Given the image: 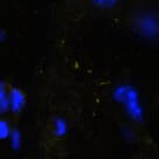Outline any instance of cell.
Returning a JSON list of instances; mask_svg holds the SVG:
<instances>
[{"label":"cell","mask_w":159,"mask_h":159,"mask_svg":"<svg viewBox=\"0 0 159 159\" xmlns=\"http://www.w3.org/2000/svg\"><path fill=\"white\" fill-rule=\"evenodd\" d=\"M26 103V94L18 87H12L10 90V110L13 114H19Z\"/></svg>","instance_id":"1"},{"label":"cell","mask_w":159,"mask_h":159,"mask_svg":"<svg viewBox=\"0 0 159 159\" xmlns=\"http://www.w3.org/2000/svg\"><path fill=\"white\" fill-rule=\"evenodd\" d=\"M67 130H68V124H67L66 119L62 117H55L53 124H52L53 134L56 136L57 138H63L67 134Z\"/></svg>","instance_id":"2"},{"label":"cell","mask_w":159,"mask_h":159,"mask_svg":"<svg viewBox=\"0 0 159 159\" xmlns=\"http://www.w3.org/2000/svg\"><path fill=\"white\" fill-rule=\"evenodd\" d=\"M10 90L11 85L7 83H1L0 88V107H1V112H7L10 110Z\"/></svg>","instance_id":"3"},{"label":"cell","mask_w":159,"mask_h":159,"mask_svg":"<svg viewBox=\"0 0 159 159\" xmlns=\"http://www.w3.org/2000/svg\"><path fill=\"white\" fill-rule=\"evenodd\" d=\"M119 0H90L91 5L96 7L97 10L110 11L114 10L116 6L118 5Z\"/></svg>","instance_id":"4"},{"label":"cell","mask_w":159,"mask_h":159,"mask_svg":"<svg viewBox=\"0 0 159 159\" xmlns=\"http://www.w3.org/2000/svg\"><path fill=\"white\" fill-rule=\"evenodd\" d=\"M12 131H13V128L10 125V123L7 120H4L1 119L0 122V134H1V139H7L11 137L12 134Z\"/></svg>","instance_id":"5"},{"label":"cell","mask_w":159,"mask_h":159,"mask_svg":"<svg viewBox=\"0 0 159 159\" xmlns=\"http://www.w3.org/2000/svg\"><path fill=\"white\" fill-rule=\"evenodd\" d=\"M11 139H12V146L13 149L16 150L19 149L20 146V140H21V136H20V132L16 129H13L12 131V134H11Z\"/></svg>","instance_id":"6"},{"label":"cell","mask_w":159,"mask_h":159,"mask_svg":"<svg viewBox=\"0 0 159 159\" xmlns=\"http://www.w3.org/2000/svg\"><path fill=\"white\" fill-rule=\"evenodd\" d=\"M77 1H84V0H77Z\"/></svg>","instance_id":"7"}]
</instances>
